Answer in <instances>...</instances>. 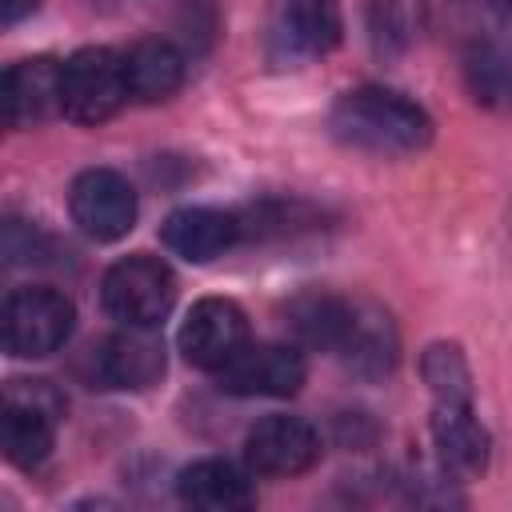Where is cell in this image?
Instances as JSON below:
<instances>
[{
  "label": "cell",
  "instance_id": "obj_1",
  "mask_svg": "<svg viewBox=\"0 0 512 512\" xmlns=\"http://www.w3.org/2000/svg\"><path fill=\"white\" fill-rule=\"evenodd\" d=\"M420 380L432 396L428 436L436 448V464L452 480H480L492 464V436L476 416L472 400V368L456 340H432L420 352Z\"/></svg>",
  "mask_w": 512,
  "mask_h": 512
},
{
  "label": "cell",
  "instance_id": "obj_2",
  "mask_svg": "<svg viewBox=\"0 0 512 512\" xmlns=\"http://www.w3.org/2000/svg\"><path fill=\"white\" fill-rule=\"evenodd\" d=\"M328 128L344 148L368 156H416L436 136L428 108L384 84H356L340 92L328 112Z\"/></svg>",
  "mask_w": 512,
  "mask_h": 512
},
{
  "label": "cell",
  "instance_id": "obj_3",
  "mask_svg": "<svg viewBox=\"0 0 512 512\" xmlns=\"http://www.w3.org/2000/svg\"><path fill=\"white\" fill-rule=\"evenodd\" d=\"M0 444L8 464L32 472L52 456L56 428L68 412L64 392L44 376H16L4 384V408H0Z\"/></svg>",
  "mask_w": 512,
  "mask_h": 512
},
{
  "label": "cell",
  "instance_id": "obj_4",
  "mask_svg": "<svg viewBox=\"0 0 512 512\" xmlns=\"http://www.w3.org/2000/svg\"><path fill=\"white\" fill-rule=\"evenodd\" d=\"M176 272L152 252H128L100 276V308L120 328H160L176 308Z\"/></svg>",
  "mask_w": 512,
  "mask_h": 512
},
{
  "label": "cell",
  "instance_id": "obj_5",
  "mask_svg": "<svg viewBox=\"0 0 512 512\" xmlns=\"http://www.w3.org/2000/svg\"><path fill=\"white\" fill-rule=\"evenodd\" d=\"M128 100L132 92H128L124 52L108 44H88L64 60L60 68V116L64 120L80 128H96V124H108Z\"/></svg>",
  "mask_w": 512,
  "mask_h": 512
},
{
  "label": "cell",
  "instance_id": "obj_6",
  "mask_svg": "<svg viewBox=\"0 0 512 512\" xmlns=\"http://www.w3.org/2000/svg\"><path fill=\"white\" fill-rule=\"evenodd\" d=\"M76 332V304L60 288L24 284L4 296L0 308V336L4 352L16 360H44L60 352Z\"/></svg>",
  "mask_w": 512,
  "mask_h": 512
},
{
  "label": "cell",
  "instance_id": "obj_7",
  "mask_svg": "<svg viewBox=\"0 0 512 512\" xmlns=\"http://www.w3.org/2000/svg\"><path fill=\"white\" fill-rule=\"evenodd\" d=\"M308 380V360L304 348L292 340H248L220 372L216 388L240 400H284L296 396Z\"/></svg>",
  "mask_w": 512,
  "mask_h": 512
},
{
  "label": "cell",
  "instance_id": "obj_8",
  "mask_svg": "<svg viewBox=\"0 0 512 512\" xmlns=\"http://www.w3.org/2000/svg\"><path fill=\"white\" fill-rule=\"evenodd\" d=\"M68 216L88 240L116 244L136 228L140 200H136V188H132V180L124 172H116V168H84L68 184Z\"/></svg>",
  "mask_w": 512,
  "mask_h": 512
},
{
  "label": "cell",
  "instance_id": "obj_9",
  "mask_svg": "<svg viewBox=\"0 0 512 512\" xmlns=\"http://www.w3.org/2000/svg\"><path fill=\"white\" fill-rule=\"evenodd\" d=\"M168 368L164 340L156 328H120L88 348L84 356V380L88 388H120V392H144L160 384Z\"/></svg>",
  "mask_w": 512,
  "mask_h": 512
},
{
  "label": "cell",
  "instance_id": "obj_10",
  "mask_svg": "<svg viewBox=\"0 0 512 512\" xmlns=\"http://www.w3.org/2000/svg\"><path fill=\"white\" fill-rule=\"evenodd\" d=\"M252 340V328H248V312L232 300V296H200L188 316L180 320V332H176V348L180 356L200 368V372H220L244 344Z\"/></svg>",
  "mask_w": 512,
  "mask_h": 512
},
{
  "label": "cell",
  "instance_id": "obj_11",
  "mask_svg": "<svg viewBox=\"0 0 512 512\" xmlns=\"http://www.w3.org/2000/svg\"><path fill=\"white\" fill-rule=\"evenodd\" d=\"M320 452H324L320 428L292 412L260 416L244 432V464L256 476H276V480L304 476L308 468H316Z\"/></svg>",
  "mask_w": 512,
  "mask_h": 512
},
{
  "label": "cell",
  "instance_id": "obj_12",
  "mask_svg": "<svg viewBox=\"0 0 512 512\" xmlns=\"http://www.w3.org/2000/svg\"><path fill=\"white\" fill-rule=\"evenodd\" d=\"M336 360L356 380H368V384L388 380L400 364V328H396L392 312L376 300L352 296V320L336 348Z\"/></svg>",
  "mask_w": 512,
  "mask_h": 512
},
{
  "label": "cell",
  "instance_id": "obj_13",
  "mask_svg": "<svg viewBox=\"0 0 512 512\" xmlns=\"http://www.w3.org/2000/svg\"><path fill=\"white\" fill-rule=\"evenodd\" d=\"M344 40L340 0H276L272 44L284 60H316L336 52Z\"/></svg>",
  "mask_w": 512,
  "mask_h": 512
},
{
  "label": "cell",
  "instance_id": "obj_14",
  "mask_svg": "<svg viewBox=\"0 0 512 512\" xmlns=\"http://www.w3.org/2000/svg\"><path fill=\"white\" fill-rule=\"evenodd\" d=\"M240 240V216L212 204H184L160 224V244L188 264H212Z\"/></svg>",
  "mask_w": 512,
  "mask_h": 512
},
{
  "label": "cell",
  "instance_id": "obj_15",
  "mask_svg": "<svg viewBox=\"0 0 512 512\" xmlns=\"http://www.w3.org/2000/svg\"><path fill=\"white\" fill-rule=\"evenodd\" d=\"M176 496L200 512H240L256 504V472L224 456H204L176 472Z\"/></svg>",
  "mask_w": 512,
  "mask_h": 512
},
{
  "label": "cell",
  "instance_id": "obj_16",
  "mask_svg": "<svg viewBox=\"0 0 512 512\" xmlns=\"http://www.w3.org/2000/svg\"><path fill=\"white\" fill-rule=\"evenodd\" d=\"M284 332L292 344H300L304 352H332L340 348L348 320H352V296L328 292V288H300L296 296L284 300L280 308Z\"/></svg>",
  "mask_w": 512,
  "mask_h": 512
},
{
  "label": "cell",
  "instance_id": "obj_17",
  "mask_svg": "<svg viewBox=\"0 0 512 512\" xmlns=\"http://www.w3.org/2000/svg\"><path fill=\"white\" fill-rule=\"evenodd\" d=\"M60 68L56 56H28L4 68V124L32 128L60 112Z\"/></svg>",
  "mask_w": 512,
  "mask_h": 512
},
{
  "label": "cell",
  "instance_id": "obj_18",
  "mask_svg": "<svg viewBox=\"0 0 512 512\" xmlns=\"http://www.w3.org/2000/svg\"><path fill=\"white\" fill-rule=\"evenodd\" d=\"M124 72H128V92L140 104H160L184 88L188 76V56L164 36H144L124 48Z\"/></svg>",
  "mask_w": 512,
  "mask_h": 512
},
{
  "label": "cell",
  "instance_id": "obj_19",
  "mask_svg": "<svg viewBox=\"0 0 512 512\" xmlns=\"http://www.w3.org/2000/svg\"><path fill=\"white\" fill-rule=\"evenodd\" d=\"M240 236L244 240H292L304 232L324 228V212L300 196H268V200H252L240 212Z\"/></svg>",
  "mask_w": 512,
  "mask_h": 512
},
{
  "label": "cell",
  "instance_id": "obj_20",
  "mask_svg": "<svg viewBox=\"0 0 512 512\" xmlns=\"http://www.w3.org/2000/svg\"><path fill=\"white\" fill-rule=\"evenodd\" d=\"M464 84L476 104H504L512 100V60L492 40H472L464 52Z\"/></svg>",
  "mask_w": 512,
  "mask_h": 512
},
{
  "label": "cell",
  "instance_id": "obj_21",
  "mask_svg": "<svg viewBox=\"0 0 512 512\" xmlns=\"http://www.w3.org/2000/svg\"><path fill=\"white\" fill-rule=\"evenodd\" d=\"M0 252H4V264H12V268L16 264H44L52 252V236L32 220L8 216L4 236H0Z\"/></svg>",
  "mask_w": 512,
  "mask_h": 512
},
{
  "label": "cell",
  "instance_id": "obj_22",
  "mask_svg": "<svg viewBox=\"0 0 512 512\" xmlns=\"http://www.w3.org/2000/svg\"><path fill=\"white\" fill-rule=\"evenodd\" d=\"M368 36L380 56H396L408 44V8L404 0H372L368 4Z\"/></svg>",
  "mask_w": 512,
  "mask_h": 512
},
{
  "label": "cell",
  "instance_id": "obj_23",
  "mask_svg": "<svg viewBox=\"0 0 512 512\" xmlns=\"http://www.w3.org/2000/svg\"><path fill=\"white\" fill-rule=\"evenodd\" d=\"M332 436H336L340 448L364 452V448H372V444L380 440V424H376L368 412L352 408V412H336V416H332Z\"/></svg>",
  "mask_w": 512,
  "mask_h": 512
},
{
  "label": "cell",
  "instance_id": "obj_24",
  "mask_svg": "<svg viewBox=\"0 0 512 512\" xmlns=\"http://www.w3.org/2000/svg\"><path fill=\"white\" fill-rule=\"evenodd\" d=\"M40 4H44V0H0V20L12 28V24H20V20H28Z\"/></svg>",
  "mask_w": 512,
  "mask_h": 512
},
{
  "label": "cell",
  "instance_id": "obj_25",
  "mask_svg": "<svg viewBox=\"0 0 512 512\" xmlns=\"http://www.w3.org/2000/svg\"><path fill=\"white\" fill-rule=\"evenodd\" d=\"M492 8L496 12H512V0H492Z\"/></svg>",
  "mask_w": 512,
  "mask_h": 512
}]
</instances>
